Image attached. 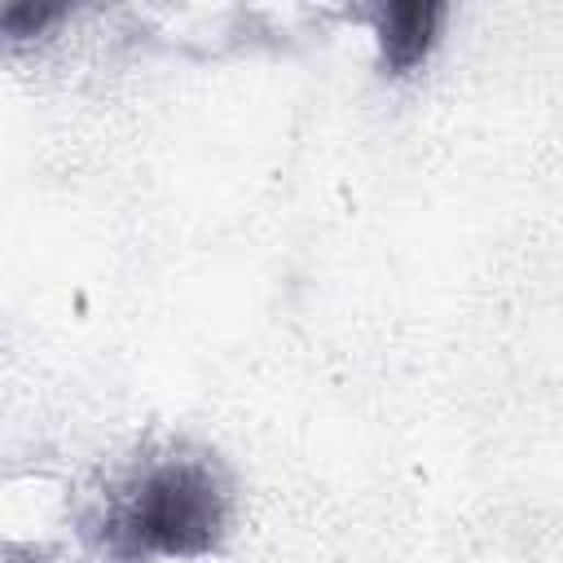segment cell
Returning <instances> with one entry per match:
<instances>
[{
	"label": "cell",
	"mask_w": 563,
	"mask_h": 563,
	"mask_svg": "<svg viewBox=\"0 0 563 563\" xmlns=\"http://www.w3.org/2000/svg\"><path fill=\"white\" fill-rule=\"evenodd\" d=\"M444 18V4H387L378 9V48H383V66L391 75H409L431 40H435V26Z\"/></svg>",
	"instance_id": "cell-2"
},
{
	"label": "cell",
	"mask_w": 563,
	"mask_h": 563,
	"mask_svg": "<svg viewBox=\"0 0 563 563\" xmlns=\"http://www.w3.org/2000/svg\"><path fill=\"white\" fill-rule=\"evenodd\" d=\"M224 493L198 462H167L141 479L119 532L132 550L150 554H202L220 537Z\"/></svg>",
	"instance_id": "cell-1"
},
{
	"label": "cell",
	"mask_w": 563,
	"mask_h": 563,
	"mask_svg": "<svg viewBox=\"0 0 563 563\" xmlns=\"http://www.w3.org/2000/svg\"><path fill=\"white\" fill-rule=\"evenodd\" d=\"M57 18V9H31V4H9L4 9V31L9 35H35L40 26H48Z\"/></svg>",
	"instance_id": "cell-3"
}]
</instances>
